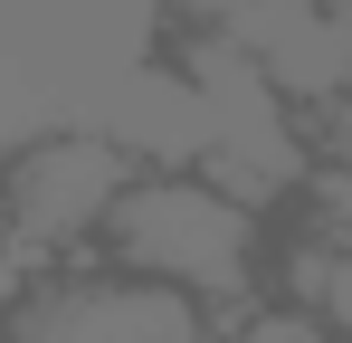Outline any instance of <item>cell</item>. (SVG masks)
Listing matches in <instances>:
<instances>
[{"label": "cell", "instance_id": "6", "mask_svg": "<svg viewBox=\"0 0 352 343\" xmlns=\"http://www.w3.org/2000/svg\"><path fill=\"white\" fill-rule=\"evenodd\" d=\"M210 343H333L314 334L295 305H276V295H248V305H229V315H210Z\"/></svg>", "mask_w": 352, "mask_h": 343}, {"label": "cell", "instance_id": "5", "mask_svg": "<svg viewBox=\"0 0 352 343\" xmlns=\"http://www.w3.org/2000/svg\"><path fill=\"white\" fill-rule=\"evenodd\" d=\"M267 295L295 305L314 334L352 343V210L305 191L286 220H276V267H267Z\"/></svg>", "mask_w": 352, "mask_h": 343}, {"label": "cell", "instance_id": "4", "mask_svg": "<svg viewBox=\"0 0 352 343\" xmlns=\"http://www.w3.org/2000/svg\"><path fill=\"white\" fill-rule=\"evenodd\" d=\"M229 29L324 143L352 124V0H238Z\"/></svg>", "mask_w": 352, "mask_h": 343}, {"label": "cell", "instance_id": "7", "mask_svg": "<svg viewBox=\"0 0 352 343\" xmlns=\"http://www.w3.org/2000/svg\"><path fill=\"white\" fill-rule=\"evenodd\" d=\"M324 153H343V163H352V124H343V134H333V143H324Z\"/></svg>", "mask_w": 352, "mask_h": 343}, {"label": "cell", "instance_id": "1", "mask_svg": "<svg viewBox=\"0 0 352 343\" xmlns=\"http://www.w3.org/2000/svg\"><path fill=\"white\" fill-rule=\"evenodd\" d=\"M105 267L162 286L200 315H229L248 295H267L276 267V220L219 191L210 172H133L115 229H105Z\"/></svg>", "mask_w": 352, "mask_h": 343}, {"label": "cell", "instance_id": "3", "mask_svg": "<svg viewBox=\"0 0 352 343\" xmlns=\"http://www.w3.org/2000/svg\"><path fill=\"white\" fill-rule=\"evenodd\" d=\"M0 343H210V315L96 258L67 277H29L0 315Z\"/></svg>", "mask_w": 352, "mask_h": 343}, {"label": "cell", "instance_id": "2", "mask_svg": "<svg viewBox=\"0 0 352 343\" xmlns=\"http://www.w3.org/2000/svg\"><path fill=\"white\" fill-rule=\"evenodd\" d=\"M124 191H133V153L105 124H48L10 143L0 153V258L19 267V286L96 267Z\"/></svg>", "mask_w": 352, "mask_h": 343}]
</instances>
